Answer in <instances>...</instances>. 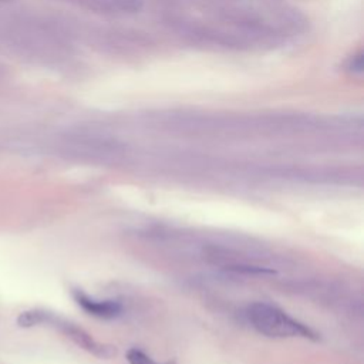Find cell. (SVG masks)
I'll list each match as a JSON object with an SVG mask.
<instances>
[{
	"instance_id": "5b68a950",
	"label": "cell",
	"mask_w": 364,
	"mask_h": 364,
	"mask_svg": "<svg viewBox=\"0 0 364 364\" xmlns=\"http://www.w3.org/2000/svg\"><path fill=\"white\" fill-rule=\"evenodd\" d=\"M44 318H46V310H40V309H33V310H26L23 313H20V316L17 317V324L20 327H34V326H41L44 324Z\"/></svg>"
},
{
	"instance_id": "7a4b0ae2",
	"label": "cell",
	"mask_w": 364,
	"mask_h": 364,
	"mask_svg": "<svg viewBox=\"0 0 364 364\" xmlns=\"http://www.w3.org/2000/svg\"><path fill=\"white\" fill-rule=\"evenodd\" d=\"M44 324L53 326L58 331H61L65 337H68L74 344H77L80 348L85 350L87 353L95 355L97 358L101 360H108L112 358L117 354V348L112 344L107 343H100L97 341L88 331H85L82 327L77 326L73 321H68L65 318H61L50 311L46 314Z\"/></svg>"
},
{
	"instance_id": "8992f818",
	"label": "cell",
	"mask_w": 364,
	"mask_h": 364,
	"mask_svg": "<svg viewBox=\"0 0 364 364\" xmlns=\"http://www.w3.org/2000/svg\"><path fill=\"white\" fill-rule=\"evenodd\" d=\"M0 1H6V0H0Z\"/></svg>"
},
{
	"instance_id": "3957f363",
	"label": "cell",
	"mask_w": 364,
	"mask_h": 364,
	"mask_svg": "<svg viewBox=\"0 0 364 364\" xmlns=\"http://www.w3.org/2000/svg\"><path fill=\"white\" fill-rule=\"evenodd\" d=\"M71 296L78 307H81L87 314L97 318L112 320L119 317L124 311V306L119 301L111 299H95L82 291L81 289H71Z\"/></svg>"
},
{
	"instance_id": "277c9868",
	"label": "cell",
	"mask_w": 364,
	"mask_h": 364,
	"mask_svg": "<svg viewBox=\"0 0 364 364\" xmlns=\"http://www.w3.org/2000/svg\"><path fill=\"white\" fill-rule=\"evenodd\" d=\"M125 360L128 364H176L175 360H168V361H156L154 360L149 354H146L144 350L131 347L127 354Z\"/></svg>"
},
{
	"instance_id": "6da1fadb",
	"label": "cell",
	"mask_w": 364,
	"mask_h": 364,
	"mask_svg": "<svg viewBox=\"0 0 364 364\" xmlns=\"http://www.w3.org/2000/svg\"><path fill=\"white\" fill-rule=\"evenodd\" d=\"M246 316L249 323L257 333L270 338L301 337L311 341L320 340V334L311 327L296 320L284 310L270 303H252L246 310Z\"/></svg>"
}]
</instances>
